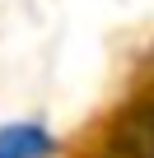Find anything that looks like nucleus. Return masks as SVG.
<instances>
[{
	"label": "nucleus",
	"mask_w": 154,
	"mask_h": 158,
	"mask_svg": "<svg viewBox=\"0 0 154 158\" xmlns=\"http://www.w3.org/2000/svg\"><path fill=\"white\" fill-rule=\"evenodd\" d=\"M56 149H61V139L37 116L0 126V158H56Z\"/></svg>",
	"instance_id": "1"
}]
</instances>
